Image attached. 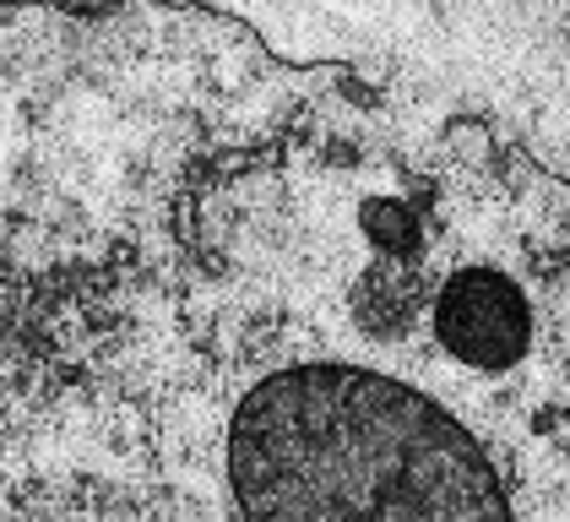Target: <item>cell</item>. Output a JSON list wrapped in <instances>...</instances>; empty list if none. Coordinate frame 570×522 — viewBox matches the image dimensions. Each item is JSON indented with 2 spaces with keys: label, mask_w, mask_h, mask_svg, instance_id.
<instances>
[{
  "label": "cell",
  "mask_w": 570,
  "mask_h": 522,
  "mask_svg": "<svg viewBox=\"0 0 570 522\" xmlns=\"http://www.w3.org/2000/svg\"><path fill=\"white\" fill-rule=\"evenodd\" d=\"M196 257L245 348L376 370L489 425L570 419V251L489 147L316 126L196 201Z\"/></svg>",
  "instance_id": "cell-1"
},
{
  "label": "cell",
  "mask_w": 570,
  "mask_h": 522,
  "mask_svg": "<svg viewBox=\"0 0 570 522\" xmlns=\"http://www.w3.org/2000/svg\"><path fill=\"white\" fill-rule=\"evenodd\" d=\"M218 468L234 522H570L549 436L331 359L261 365L223 414Z\"/></svg>",
  "instance_id": "cell-2"
}]
</instances>
